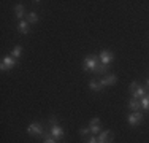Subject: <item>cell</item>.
Wrapping results in <instances>:
<instances>
[{"instance_id": "9a60e30c", "label": "cell", "mask_w": 149, "mask_h": 143, "mask_svg": "<svg viewBox=\"0 0 149 143\" xmlns=\"http://www.w3.org/2000/svg\"><path fill=\"white\" fill-rule=\"evenodd\" d=\"M26 21H27L29 24H37L38 21H40V18H38V14L35 13V11H32V13H29V14H27Z\"/></svg>"}, {"instance_id": "30bf717a", "label": "cell", "mask_w": 149, "mask_h": 143, "mask_svg": "<svg viewBox=\"0 0 149 143\" xmlns=\"http://www.w3.org/2000/svg\"><path fill=\"white\" fill-rule=\"evenodd\" d=\"M15 14H16V18L19 21H22V19H26L27 18V13H26V6L22 5V3H17V5L15 6Z\"/></svg>"}, {"instance_id": "44dd1931", "label": "cell", "mask_w": 149, "mask_h": 143, "mask_svg": "<svg viewBox=\"0 0 149 143\" xmlns=\"http://www.w3.org/2000/svg\"><path fill=\"white\" fill-rule=\"evenodd\" d=\"M43 143H57V140H54V138L49 135V137H46L45 140H43Z\"/></svg>"}, {"instance_id": "7c38bea8", "label": "cell", "mask_w": 149, "mask_h": 143, "mask_svg": "<svg viewBox=\"0 0 149 143\" xmlns=\"http://www.w3.org/2000/svg\"><path fill=\"white\" fill-rule=\"evenodd\" d=\"M30 24L27 22L26 19H22V21H19V24H17V30H19V34H22V35H27L30 32V29H29Z\"/></svg>"}, {"instance_id": "8992f818", "label": "cell", "mask_w": 149, "mask_h": 143, "mask_svg": "<svg viewBox=\"0 0 149 143\" xmlns=\"http://www.w3.org/2000/svg\"><path fill=\"white\" fill-rule=\"evenodd\" d=\"M17 64V59H15L13 56H5L2 59V65H0V69H2V72H6V70H11L15 69Z\"/></svg>"}, {"instance_id": "3957f363", "label": "cell", "mask_w": 149, "mask_h": 143, "mask_svg": "<svg viewBox=\"0 0 149 143\" xmlns=\"http://www.w3.org/2000/svg\"><path fill=\"white\" fill-rule=\"evenodd\" d=\"M143 121H144V114L141 111H130L127 114V123L130 126H140Z\"/></svg>"}, {"instance_id": "6da1fadb", "label": "cell", "mask_w": 149, "mask_h": 143, "mask_svg": "<svg viewBox=\"0 0 149 143\" xmlns=\"http://www.w3.org/2000/svg\"><path fill=\"white\" fill-rule=\"evenodd\" d=\"M100 65V60H98V56L97 54H91L87 57H84L83 60V70L84 72H91V73H95Z\"/></svg>"}, {"instance_id": "2e32d148", "label": "cell", "mask_w": 149, "mask_h": 143, "mask_svg": "<svg viewBox=\"0 0 149 143\" xmlns=\"http://www.w3.org/2000/svg\"><path fill=\"white\" fill-rule=\"evenodd\" d=\"M10 56H13L15 59H19V57L22 56V46H21V45L15 46V48H13V51L10 53Z\"/></svg>"}, {"instance_id": "ffe728a7", "label": "cell", "mask_w": 149, "mask_h": 143, "mask_svg": "<svg viewBox=\"0 0 149 143\" xmlns=\"http://www.w3.org/2000/svg\"><path fill=\"white\" fill-rule=\"evenodd\" d=\"M56 124H59L57 118H56V116H51V118H49V121H48V126H56Z\"/></svg>"}, {"instance_id": "5b68a950", "label": "cell", "mask_w": 149, "mask_h": 143, "mask_svg": "<svg viewBox=\"0 0 149 143\" xmlns=\"http://www.w3.org/2000/svg\"><path fill=\"white\" fill-rule=\"evenodd\" d=\"M48 130L51 134V137L54 140H63L65 138V130L60 124H56V126H48Z\"/></svg>"}, {"instance_id": "52a82bcc", "label": "cell", "mask_w": 149, "mask_h": 143, "mask_svg": "<svg viewBox=\"0 0 149 143\" xmlns=\"http://www.w3.org/2000/svg\"><path fill=\"white\" fill-rule=\"evenodd\" d=\"M98 81H100V84L103 86V88H106V86H114L118 83V76H116V73H106L105 76H102Z\"/></svg>"}, {"instance_id": "e0dca14e", "label": "cell", "mask_w": 149, "mask_h": 143, "mask_svg": "<svg viewBox=\"0 0 149 143\" xmlns=\"http://www.w3.org/2000/svg\"><path fill=\"white\" fill-rule=\"evenodd\" d=\"M140 103H141V110H144V111L149 113V94L144 95V97L140 100Z\"/></svg>"}, {"instance_id": "7402d4cb", "label": "cell", "mask_w": 149, "mask_h": 143, "mask_svg": "<svg viewBox=\"0 0 149 143\" xmlns=\"http://www.w3.org/2000/svg\"><path fill=\"white\" fill-rule=\"evenodd\" d=\"M138 86H140V84H138L136 81H133V83H130V92H132V91H135V89H136Z\"/></svg>"}, {"instance_id": "ba28073f", "label": "cell", "mask_w": 149, "mask_h": 143, "mask_svg": "<svg viewBox=\"0 0 149 143\" xmlns=\"http://www.w3.org/2000/svg\"><path fill=\"white\" fill-rule=\"evenodd\" d=\"M97 138H98V143H113L114 135H113L111 130H102L100 134L97 135Z\"/></svg>"}, {"instance_id": "d6986e66", "label": "cell", "mask_w": 149, "mask_h": 143, "mask_svg": "<svg viewBox=\"0 0 149 143\" xmlns=\"http://www.w3.org/2000/svg\"><path fill=\"white\" fill-rule=\"evenodd\" d=\"M84 143H98V138H97V135H91V137L84 138Z\"/></svg>"}, {"instance_id": "7a4b0ae2", "label": "cell", "mask_w": 149, "mask_h": 143, "mask_svg": "<svg viewBox=\"0 0 149 143\" xmlns=\"http://www.w3.org/2000/svg\"><path fill=\"white\" fill-rule=\"evenodd\" d=\"M45 132H46V129L41 123H32V124H29V127H27V134H29L30 137H43Z\"/></svg>"}, {"instance_id": "5bb4252c", "label": "cell", "mask_w": 149, "mask_h": 143, "mask_svg": "<svg viewBox=\"0 0 149 143\" xmlns=\"http://www.w3.org/2000/svg\"><path fill=\"white\" fill-rule=\"evenodd\" d=\"M89 89H92V91H95V92H102V91H103V86L100 84V81L91 80L89 81Z\"/></svg>"}, {"instance_id": "277c9868", "label": "cell", "mask_w": 149, "mask_h": 143, "mask_svg": "<svg viewBox=\"0 0 149 143\" xmlns=\"http://www.w3.org/2000/svg\"><path fill=\"white\" fill-rule=\"evenodd\" d=\"M97 56H98V60H100L102 65H106V67L114 60V54H113V51H109V49H102Z\"/></svg>"}, {"instance_id": "603a6c76", "label": "cell", "mask_w": 149, "mask_h": 143, "mask_svg": "<svg viewBox=\"0 0 149 143\" xmlns=\"http://www.w3.org/2000/svg\"><path fill=\"white\" fill-rule=\"evenodd\" d=\"M146 86H148V88H149V78H148V80H146Z\"/></svg>"}, {"instance_id": "4fadbf2b", "label": "cell", "mask_w": 149, "mask_h": 143, "mask_svg": "<svg viewBox=\"0 0 149 143\" xmlns=\"http://www.w3.org/2000/svg\"><path fill=\"white\" fill-rule=\"evenodd\" d=\"M127 107H129L130 111H141V103H140V100H136V99H130Z\"/></svg>"}, {"instance_id": "8fae6325", "label": "cell", "mask_w": 149, "mask_h": 143, "mask_svg": "<svg viewBox=\"0 0 149 143\" xmlns=\"http://www.w3.org/2000/svg\"><path fill=\"white\" fill-rule=\"evenodd\" d=\"M148 94V89L144 86H138L135 91H132V99H136V100H141L144 95Z\"/></svg>"}, {"instance_id": "9c48e42d", "label": "cell", "mask_w": 149, "mask_h": 143, "mask_svg": "<svg viewBox=\"0 0 149 143\" xmlns=\"http://www.w3.org/2000/svg\"><path fill=\"white\" fill-rule=\"evenodd\" d=\"M91 134L92 135H98L102 132V123H100V118H92L91 119Z\"/></svg>"}, {"instance_id": "ac0fdd59", "label": "cell", "mask_w": 149, "mask_h": 143, "mask_svg": "<svg viewBox=\"0 0 149 143\" xmlns=\"http://www.w3.org/2000/svg\"><path fill=\"white\" fill-rule=\"evenodd\" d=\"M79 135L84 138H87V135H91V127H81L79 129Z\"/></svg>"}]
</instances>
